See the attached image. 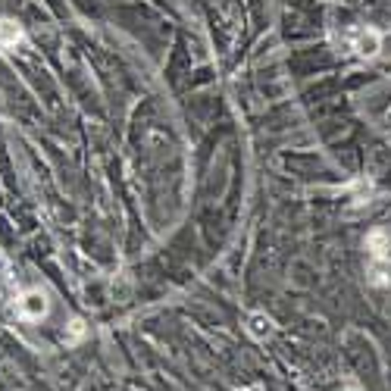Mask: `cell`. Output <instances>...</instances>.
<instances>
[{
	"mask_svg": "<svg viewBox=\"0 0 391 391\" xmlns=\"http://www.w3.org/2000/svg\"><path fill=\"white\" fill-rule=\"evenodd\" d=\"M344 44H348L351 54L363 57V60H372V57H379V50H382V34L370 26H351L344 32Z\"/></svg>",
	"mask_w": 391,
	"mask_h": 391,
	"instance_id": "obj_1",
	"label": "cell"
},
{
	"mask_svg": "<svg viewBox=\"0 0 391 391\" xmlns=\"http://www.w3.org/2000/svg\"><path fill=\"white\" fill-rule=\"evenodd\" d=\"M13 313L19 319H28V323H34V319H44L48 317V297H44V291H16L13 297Z\"/></svg>",
	"mask_w": 391,
	"mask_h": 391,
	"instance_id": "obj_2",
	"label": "cell"
},
{
	"mask_svg": "<svg viewBox=\"0 0 391 391\" xmlns=\"http://www.w3.org/2000/svg\"><path fill=\"white\" fill-rule=\"evenodd\" d=\"M26 44H28V38L19 22L0 19V50H16V48H26Z\"/></svg>",
	"mask_w": 391,
	"mask_h": 391,
	"instance_id": "obj_3",
	"label": "cell"
},
{
	"mask_svg": "<svg viewBox=\"0 0 391 391\" xmlns=\"http://www.w3.org/2000/svg\"><path fill=\"white\" fill-rule=\"evenodd\" d=\"M366 254L370 260H388L391 257V235L385 229H372L366 235Z\"/></svg>",
	"mask_w": 391,
	"mask_h": 391,
	"instance_id": "obj_4",
	"label": "cell"
},
{
	"mask_svg": "<svg viewBox=\"0 0 391 391\" xmlns=\"http://www.w3.org/2000/svg\"><path fill=\"white\" fill-rule=\"evenodd\" d=\"M366 279H370V285H376V288H388L391 285V257L388 260H370Z\"/></svg>",
	"mask_w": 391,
	"mask_h": 391,
	"instance_id": "obj_5",
	"label": "cell"
},
{
	"mask_svg": "<svg viewBox=\"0 0 391 391\" xmlns=\"http://www.w3.org/2000/svg\"><path fill=\"white\" fill-rule=\"evenodd\" d=\"M248 332L263 341V338H270L272 332H276V325H272V319L263 317V313H250V317H248Z\"/></svg>",
	"mask_w": 391,
	"mask_h": 391,
	"instance_id": "obj_6",
	"label": "cell"
},
{
	"mask_svg": "<svg viewBox=\"0 0 391 391\" xmlns=\"http://www.w3.org/2000/svg\"><path fill=\"white\" fill-rule=\"evenodd\" d=\"M85 332H88V325L81 323V319H72V323L66 325V332H63V341H66V344H79L81 338H85Z\"/></svg>",
	"mask_w": 391,
	"mask_h": 391,
	"instance_id": "obj_7",
	"label": "cell"
},
{
	"mask_svg": "<svg viewBox=\"0 0 391 391\" xmlns=\"http://www.w3.org/2000/svg\"><path fill=\"white\" fill-rule=\"evenodd\" d=\"M341 391H363V388H360V385L354 382V379H348V382H344V388H341Z\"/></svg>",
	"mask_w": 391,
	"mask_h": 391,
	"instance_id": "obj_8",
	"label": "cell"
}]
</instances>
